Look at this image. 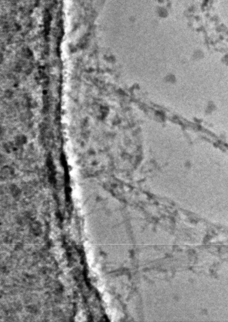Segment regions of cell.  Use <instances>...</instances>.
Instances as JSON below:
<instances>
[{
  "label": "cell",
  "instance_id": "1",
  "mask_svg": "<svg viewBox=\"0 0 228 322\" xmlns=\"http://www.w3.org/2000/svg\"><path fill=\"white\" fill-rule=\"evenodd\" d=\"M12 174H13V173H12V170L8 168H3V171H1V176H3L5 177H8L9 176H10Z\"/></svg>",
  "mask_w": 228,
  "mask_h": 322
}]
</instances>
